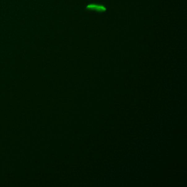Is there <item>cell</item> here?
<instances>
[{
    "instance_id": "obj_1",
    "label": "cell",
    "mask_w": 187,
    "mask_h": 187,
    "mask_svg": "<svg viewBox=\"0 0 187 187\" xmlns=\"http://www.w3.org/2000/svg\"><path fill=\"white\" fill-rule=\"evenodd\" d=\"M87 11H95L98 13H103L106 11V8L104 6L100 4H97V3H91L89 5H87L86 7Z\"/></svg>"
}]
</instances>
